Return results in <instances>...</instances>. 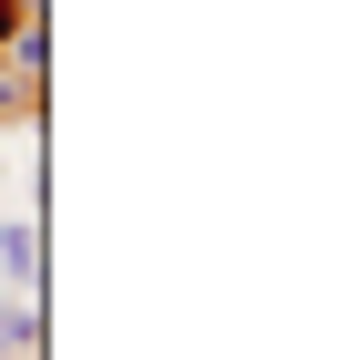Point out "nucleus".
<instances>
[{
	"instance_id": "f03ea898",
	"label": "nucleus",
	"mask_w": 349,
	"mask_h": 360,
	"mask_svg": "<svg viewBox=\"0 0 349 360\" xmlns=\"http://www.w3.org/2000/svg\"><path fill=\"white\" fill-rule=\"evenodd\" d=\"M31 21V11H21V0H0V41H11V31H21Z\"/></svg>"
},
{
	"instance_id": "f257e3e1",
	"label": "nucleus",
	"mask_w": 349,
	"mask_h": 360,
	"mask_svg": "<svg viewBox=\"0 0 349 360\" xmlns=\"http://www.w3.org/2000/svg\"><path fill=\"white\" fill-rule=\"evenodd\" d=\"M0 278L11 288H41V226H0Z\"/></svg>"
}]
</instances>
